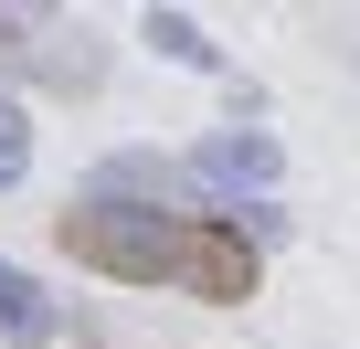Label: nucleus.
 Listing matches in <instances>:
<instances>
[{
  "label": "nucleus",
  "mask_w": 360,
  "mask_h": 349,
  "mask_svg": "<svg viewBox=\"0 0 360 349\" xmlns=\"http://www.w3.org/2000/svg\"><path fill=\"white\" fill-rule=\"evenodd\" d=\"M53 244L85 265V275H117V286H169V296H202V307H244L265 286V244L202 202H148V191H75L53 212Z\"/></svg>",
  "instance_id": "nucleus-1"
},
{
  "label": "nucleus",
  "mask_w": 360,
  "mask_h": 349,
  "mask_svg": "<svg viewBox=\"0 0 360 349\" xmlns=\"http://www.w3.org/2000/svg\"><path fill=\"white\" fill-rule=\"evenodd\" d=\"M32 180V106L0 85V191H22Z\"/></svg>",
  "instance_id": "nucleus-6"
},
{
  "label": "nucleus",
  "mask_w": 360,
  "mask_h": 349,
  "mask_svg": "<svg viewBox=\"0 0 360 349\" xmlns=\"http://www.w3.org/2000/svg\"><path fill=\"white\" fill-rule=\"evenodd\" d=\"M0 74H22V85H53V96H96L106 74V43L64 11H11L0 0Z\"/></svg>",
  "instance_id": "nucleus-2"
},
{
  "label": "nucleus",
  "mask_w": 360,
  "mask_h": 349,
  "mask_svg": "<svg viewBox=\"0 0 360 349\" xmlns=\"http://www.w3.org/2000/svg\"><path fill=\"white\" fill-rule=\"evenodd\" d=\"M276 169H286V159H276L265 127H223V138H202L191 159H180V180H191V191H255V202H265Z\"/></svg>",
  "instance_id": "nucleus-3"
},
{
  "label": "nucleus",
  "mask_w": 360,
  "mask_h": 349,
  "mask_svg": "<svg viewBox=\"0 0 360 349\" xmlns=\"http://www.w3.org/2000/svg\"><path fill=\"white\" fill-rule=\"evenodd\" d=\"M0 338H11V349H53V307H43V286L11 254H0Z\"/></svg>",
  "instance_id": "nucleus-4"
},
{
  "label": "nucleus",
  "mask_w": 360,
  "mask_h": 349,
  "mask_svg": "<svg viewBox=\"0 0 360 349\" xmlns=\"http://www.w3.org/2000/svg\"><path fill=\"white\" fill-rule=\"evenodd\" d=\"M138 43H159L169 64H191V74H223V43H212L191 11H148V22H138Z\"/></svg>",
  "instance_id": "nucleus-5"
}]
</instances>
